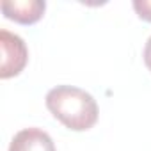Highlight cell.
<instances>
[{
	"label": "cell",
	"instance_id": "3",
	"mask_svg": "<svg viewBox=\"0 0 151 151\" xmlns=\"http://www.w3.org/2000/svg\"><path fill=\"white\" fill-rule=\"evenodd\" d=\"M0 9L6 18L14 20L22 25H32L41 20L46 4L43 0H4L0 4Z\"/></svg>",
	"mask_w": 151,
	"mask_h": 151
},
{
	"label": "cell",
	"instance_id": "6",
	"mask_svg": "<svg viewBox=\"0 0 151 151\" xmlns=\"http://www.w3.org/2000/svg\"><path fill=\"white\" fill-rule=\"evenodd\" d=\"M144 62H146L147 69L151 71V37L147 39V43H146V46H144Z\"/></svg>",
	"mask_w": 151,
	"mask_h": 151
},
{
	"label": "cell",
	"instance_id": "1",
	"mask_svg": "<svg viewBox=\"0 0 151 151\" xmlns=\"http://www.w3.org/2000/svg\"><path fill=\"white\" fill-rule=\"evenodd\" d=\"M46 109L66 128L84 132L98 121V103L84 89L73 86H57L46 94Z\"/></svg>",
	"mask_w": 151,
	"mask_h": 151
},
{
	"label": "cell",
	"instance_id": "2",
	"mask_svg": "<svg viewBox=\"0 0 151 151\" xmlns=\"http://www.w3.org/2000/svg\"><path fill=\"white\" fill-rule=\"evenodd\" d=\"M0 48H2V68H0V77L2 78H11L16 77L23 71L29 60V50L25 41L2 29L0 30Z\"/></svg>",
	"mask_w": 151,
	"mask_h": 151
},
{
	"label": "cell",
	"instance_id": "5",
	"mask_svg": "<svg viewBox=\"0 0 151 151\" xmlns=\"http://www.w3.org/2000/svg\"><path fill=\"white\" fill-rule=\"evenodd\" d=\"M133 9L139 18L151 22V0H133Z\"/></svg>",
	"mask_w": 151,
	"mask_h": 151
},
{
	"label": "cell",
	"instance_id": "4",
	"mask_svg": "<svg viewBox=\"0 0 151 151\" xmlns=\"http://www.w3.org/2000/svg\"><path fill=\"white\" fill-rule=\"evenodd\" d=\"M9 151H55V144L45 130L25 128L13 137Z\"/></svg>",
	"mask_w": 151,
	"mask_h": 151
}]
</instances>
